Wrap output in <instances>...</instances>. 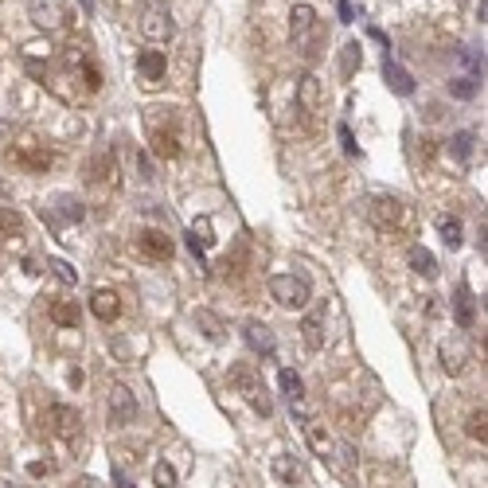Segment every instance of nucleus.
Returning <instances> with one entry per match:
<instances>
[{"mask_svg": "<svg viewBox=\"0 0 488 488\" xmlns=\"http://www.w3.org/2000/svg\"><path fill=\"white\" fill-rule=\"evenodd\" d=\"M289 35H293V47L301 51L305 59L317 55L324 32H320V20H317V8H312V4H293V12H289Z\"/></svg>", "mask_w": 488, "mask_h": 488, "instance_id": "f257e3e1", "label": "nucleus"}, {"mask_svg": "<svg viewBox=\"0 0 488 488\" xmlns=\"http://www.w3.org/2000/svg\"><path fill=\"white\" fill-rule=\"evenodd\" d=\"M231 387H235L238 395H243L246 403L262 414V418H269V414H274V403H269L266 383H262V375L250 367V363H235V367H231Z\"/></svg>", "mask_w": 488, "mask_h": 488, "instance_id": "f03ea898", "label": "nucleus"}, {"mask_svg": "<svg viewBox=\"0 0 488 488\" xmlns=\"http://www.w3.org/2000/svg\"><path fill=\"white\" fill-rule=\"evenodd\" d=\"M269 297L281 305V309H305V305L312 301V289L305 278H297V274H274L269 278Z\"/></svg>", "mask_w": 488, "mask_h": 488, "instance_id": "7ed1b4c3", "label": "nucleus"}, {"mask_svg": "<svg viewBox=\"0 0 488 488\" xmlns=\"http://www.w3.org/2000/svg\"><path fill=\"white\" fill-rule=\"evenodd\" d=\"M367 219L375 231H383V235H395L398 227H403L406 219V207L398 195H375V200L367 203Z\"/></svg>", "mask_w": 488, "mask_h": 488, "instance_id": "20e7f679", "label": "nucleus"}, {"mask_svg": "<svg viewBox=\"0 0 488 488\" xmlns=\"http://www.w3.org/2000/svg\"><path fill=\"white\" fill-rule=\"evenodd\" d=\"M28 16H32V24L43 28V32H63V28L71 24L67 0H28Z\"/></svg>", "mask_w": 488, "mask_h": 488, "instance_id": "39448f33", "label": "nucleus"}, {"mask_svg": "<svg viewBox=\"0 0 488 488\" xmlns=\"http://www.w3.org/2000/svg\"><path fill=\"white\" fill-rule=\"evenodd\" d=\"M438 360H441V371H446V375H461V371L472 363V340L461 336V332H453L449 340H441Z\"/></svg>", "mask_w": 488, "mask_h": 488, "instance_id": "423d86ee", "label": "nucleus"}, {"mask_svg": "<svg viewBox=\"0 0 488 488\" xmlns=\"http://www.w3.org/2000/svg\"><path fill=\"white\" fill-rule=\"evenodd\" d=\"M43 426L55 434V438H75L78 434V426H83V414L75 410V406H67V403H55V406H47V414H43Z\"/></svg>", "mask_w": 488, "mask_h": 488, "instance_id": "0eeeda50", "label": "nucleus"}, {"mask_svg": "<svg viewBox=\"0 0 488 488\" xmlns=\"http://www.w3.org/2000/svg\"><path fill=\"white\" fill-rule=\"evenodd\" d=\"M137 250H141L145 258H152V262H169L172 250H176V243H172L164 231L145 227V231H137Z\"/></svg>", "mask_w": 488, "mask_h": 488, "instance_id": "6e6552de", "label": "nucleus"}, {"mask_svg": "<svg viewBox=\"0 0 488 488\" xmlns=\"http://www.w3.org/2000/svg\"><path fill=\"white\" fill-rule=\"evenodd\" d=\"M129 422H137V395L129 387H121V383H114L110 387V426H129Z\"/></svg>", "mask_w": 488, "mask_h": 488, "instance_id": "1a4fd4ad", "label": "nucleus"}, {"mask_svg": "<svg viewBox=\"0 0 488 488\" xmlns=\"http://www.w3.org/2000/svg\"><path fill=\"white\" fill-rule=\"evenodd\" d=\"M141 32L145 39H172V12L164 4H149L141 16Z\"/></svg>", "mask_w": 488, "mask_h": 488, "instance_id": "9d476101", "label": "nucleus"}, {"mask_svg": "<svg viewBox=\"0 0 488 488\" xmlns=\"http://www.w3.org/2000/svg\"><path fill=\"white\" fill-rule=\"evenodd\" d=\"M152 157H157V160H176L180 157V129H176V121H172V126H157V121H152Z\"/></svg>", "mask_w": 488, "mask_h": 488, "instance_id": "9b49d317", "label": "nucleus"}, {"mask_svg": "<svg viewBox=\"0 0 488 488\" xmlns=\"http://www.w3.org/2000/svg\"><path fill=\"white\" fill-rule=\"evenodd\" d=\"M137 71L145 75V83H160L164 71H169V55L164 51H137Z\"/></svg>", "mask_w": 488, "mask_h": 488, "instance_id": "f8f14e48", "label": "nucleus"}, {"mask_svg": "<svg viewBox=\"0 0 488 488\" xmlns=\"http://www.w3.org/2000/svg\"><path fill=\"white\" fill-rule=\"evenodd\" d=\"M90 312L98 320H118L121 317V297L114 289H94L90 293Z\"/></svg>", "mask_w": 488, "mask_h": 488, "instance_id": "ddd939ff", "label": "nucleus"}, {"mask_svg": "<svg viewBox=\"0 0 488 488\" xmlns=\"http://www.w3.org/2000/svg\"><path fill=\"white\" fill-rule=\"evenodd\" d=\"M297 102H301L305 114H317L320 106H324V86H320L317 75H305L301 86H297Z\"/></svg>", "mask_w": 488, "mask_h": 488, "instance_id": "4468645a", "label": "nucleus"}, {"mask_svg": "<svg viewBox=\"0 0 488 488\" xmlns=\"http://www.w3.org/2000/svg\"><path fill=\"white\" fill-rule=\"evenodd\" d=\"M453 320L461 329H472V324H477V301H472L469 286H457V293H453Z\"/></svg>", "mask_w": 488, "mask_h": 488, "instance_id": "2eb2a0df", "label": "nucleus"}, {"mask_svg": "<svg viewBox=\"0 0 488 488\" xmlns=\"http://www.w3.org/2000/svg\"><path fill=\"white\" fill-rule=\"evenodd\" d=\"M383 78H387V86L395 94H403V98H410L414 94V78H410V71L406 67H398L395 59H387V55H383Z\"/></svg>", "mask_w": 488, "mask_h": 488, "instance_id": "dca6fc26", "label": "nucleus"}, {"mask_svg": "<svg viewBox=\"0 0 488 488\" xmlns=\"http://www.w3.org/2000/svg\"><path fill=\"white\" fill-rule=\"evenodd\" d=\"M86 180H90V184H110V188H118V169H114V157L98 152V157L86 164Z\"/></svg>", "mask_w": 488, "mask_h": 488, "instance_id": "f3484780", "label": "nucleus"}, {"mask_svg": "<svg viewBox=\"0 0 488 488\" xmlns=\"http://www.w3.org/2000/svg\"><path fill=\"white\" fill-rule=\"evenodd\" d=\"M16 164H24L28 172H47L51 169V152L43 145H20L16 149Z\"/></svg>", "mask_w": 488, "mask_h": 488, "instance_id": "a211bd4d", "label": "nucleus"}, {"mask_svg": "<svg viewBox=\"0 0 488 488\" xmlns=\"http://www.w3.org/2000/svg\"><path fill=\"white\" fill-rule=\"evenodd\" d=\"M324 312H309V317L301 320V340H305V348L309 352H320L324 348Z\"/></svg>", "mask_w": 488, "mask_h": 488, "instance_id": "6ab92c4d", "label": "nucleus"}, {"mask_svg": "<svg viewBox=\"0 0 488 488\" xmlns=\"http://www.w3.org/2000/svg\"><path fill=\"white\" fill-rule=\"evenodd\" d=\"M246 344L262 355H274V332H269L262 320H250V324H246Z\"/></svg>", "mask_w": 488, "mask_h": 488, "instance_id": "aec40b11", "label": "nucleus"}, {"mask_svg": "<svg viewBox=\"0 0 488 488\" xmlns=\"http://www.w3.org/2000/svg\"><path fill=\"white\" fill-rule=\"evenodd\" d=\"M51 320L59 324V329H78V320H83V309L75 301H51Z\"/></svg>", "mask_w": 488, "mask_h": 488, "instance_id": "412c9836", "label": "nucleus"}, {"mask_svg": "<svg viewBox=\"0 0 488 488\" xmlns=\"http://www.w3.org/2000/svg\"><path fill=\"white\" fill-rule=\"evenodd\" d=\"M269 469H274V477H278V480H286V484H293V480H301V477H305L301 461H297L293 453H278Z\"/></svg>", "mask_w": 488, "mask_h": 488, "instance_id": "4be33fe9", "label": "nucleus"}, {"mask_svg": "<svg viewBox=\"0 0 488 488\" xmlns=\"http://www.w3.org/2000/svg\"><path fill=\"white\" fill-rule=\"evenodd\" d=\"M410 269L422 274V278H438V262H434V254H429L426 246H414L410 250Z\"/></svg>", "mask_w": 488, "mask_h": 488, "instance_id": "5701e85b", "label": "nucleus"}, {"mask_svg": "<svg viewBox=\"0 0 488 488\" xmlns=\"http://www.w3.org/2000/svg\"><path fill=\"white\" fill-rule=\"evenodd\" d=\"M278 383H281V391H286V398H289V403H293V406H301V398H305V383H301V375H297V371H289V367H281Z\"/></svg>", "mask_w": 488, "mask_h": 488, "instance_id": "b1692460", "label": "nucleus"}, {"mask_svg": "<svg viewBox=\"0 0 488 488\" xmlns=\"http://www.w3.org/2000/svg\"><path fill=\"white\" fill-rule=\"evenodd\" d=\"M465 434H469L472 441H480V446L488 441V414H484V406H480V410H472L469 418H465Z\"/></svg>", "mask_w": 488, "mask_h": 488, "instance_id": "393cba45", "label": "nucleus"}, {"mask_svg": "<svg viewBox=\"0 0 488 488\" xmlns=\"http://www.w3.org/2000/svg\"><path fill=\"white\" fill-rule=\"evenodd\" d=\"M438 231H441V238H446L449 250H457V246L465 243V238H461V219H457V215H441V219H438Z\"/></svg>", "mask_w": 488, "mask_h": 488, "instance_id": "a878e982", "label": "nucleus"}, {"mask_svg": "<svg viewBox=\"0 0 488 488\" xmlns=\"http://www.w3.org/2000/svg\"><path fill=\"white\" fill-rule=\"evenodd\" d=\"M55 203H59V219H67V223H83L86 219L83 203H78L75 195H55Z\"/></svg>", "mask_w": 488, "mask_h": 488, "instance_id": "bb28decb", "label": "nucleus"}, {"mask_svg": "<svg viewBox=\"0 0 488 488\" xmlns=\"http://www.w3.org/2000/svg\"><path fill=\"white\" fill-rule=\"evenodd\" d=\"M20 231H24V215L12 207H0V238H12V235H20Z\"/></svg>", "mask_w": 488, "mask_h": 488, "instance_id": "cd10ccee", "label": "nucleus"}, {"mask_svg": "<svg viewBox=\"0 0 488 488\" xmlns=\"http://www.w3.org/2000/svg\"><path fill=\"white\" fill-rule=\"evenodd\" d=\"M305 438H309V446L317 449L320 457H324V453H332V438H329V434H324L320 426H305Z\"/></svg>", "mask_w": 488, "mask_h": 488, "instance_id": "c85d7f7f", "label": "nucleus"}, {"mask_svg": "<svg viewBox=\"0 0 488 488\" xmlns=\"http://www.w3.org/2000/svg\"><path fill=\"white\" fill-rule=\"evenodd\" d=\"M47 266H51V269H55V278H59V281H63V286H75V281H78V269H75V266H71V262H63V258H51V262H47Z\"/></svg>", "mask_w": 488, "mask_h": 488, "instance_id": "c756f323", "label": "nucleus"}, {"mask_svg": "<svg viewBox=\"0 0 488 488\" xmlns=\"http://www.w3.org/2000/svg\"><path fill=\"white\" fill-rule=\"evenodd\" d=\"M152 484L157 488H176V469H172L169 461H160L157 469H152Z\"/></svg>", "mask_w": 488, "mask_h": 488, "instance_id": "7c9ffc66", "label": "nucleus"}, {"mask_svg": "<svg viewBox=\"0 0 488 488\" xmlns=\"http://www.w3.org/2000/svg\"><path fill=\"white\" fill-rule=\"evenodd\" d=\"M472 141H477V137H472V133H457L453 141H449V149H453V157H457V160H469V152H472Z\"/></svg>", "mask_w": 488, "mask_h": 488, "instance_id": "2f4dec72", "label": "nucleus"}, {"mask_svg": "<svg viewBox=\"0 0 488 488\" xmlns=\"http://www.w3.org/2000/svg\"><path fill=\"white\" fill-rule=\"evenodd\" d=\"M480 86H477V78H457V83H449V94L453 98H472Z\"/></svg>", "mask_w": 488, "mask_h": 488, "instance_id": "473e14b6", "label": "nucleus"}, {"mask_svg": "<svg viewBox=\"0 0 488 488\" xmlns=\"http://www.w3.org/2000/svg\"><path fill=\"white\" fill-rule=\"evenodd\" d=\"M344 78H352V71H360V43H348L344 47Z\"/></svg>", "mask_w": 488, "mask_h": 488, "instance_id": "72a5a7b5", "label": "nucleus"}, {"mask_svg": "<svg viewBox=\"0 0 488 488\" xmlns=\"http://www.w3.org/2000/svg\"><path fill=\"white\" fill-rule=\"evenodd\" d=\"M195 324H203L211 340H223V324H219L215 317H211V312H195Z\"/></svg>", "mask_w": 488, "mask_h": 488, "instance_id": "f704fd0d", "label": "nucleus"}, {"mask_svg": "<svg viewBox=\"0 0 488 488\" xmlns=\"http://www.w3.org/2000/svg\"><path fill=\"white\" fill-rule=\"evenodd\" d=\"M340 145H344L348 157H360V145H355V137H352V129H348V126H340Z\"/></svg>", "mask_w": 488, "mask_h": 488, "instance_id": "c9c22d12", "label": "nucleus"}, {"mask_svg": "<svg viewBox=\"0 0 488 488\" xmlns=\"http://www.w3.org/2000/svg\"><path fill=\"white\" fill-rule=\"evenodd\" d=\"M110 477H114V484H118V488H137V480L129 477V472L121 469V465H114V469H110Z\"/></svg>", "mask_w": 488, "mask_h": 488, "instance_id": "e433bc0d", "label": "nucleus"}, {"mask_svg": "<svg viewBox=\"0 0 488 488\" xmlns=\"http://www.w3.org/2000/svg\"><path fill=\"white\" fill-rule=\"evenodd\" d=\"M188 250H192L195 258L203 262V243H200V235H195V231H188Z\"/></svg>", "mask_w": 488, "mask_h": 488, "instance_id": "4c0bfd02", "label": "nucleus"}, {"mask_svg": "<svg viewBox=\"0 0 488 488\" xmlns=\"http://www.w3.org/2000/svg\"><path fill=\"white\" fill-rule=\"evenodd\" d=\"M340 20H344V24H352V20H355V8H352V0H340Z\"/></svg>", "mask_w": 488, "mask_h": 488, "instance_id": "58836bf2", "label": "nucleus"}, {"mask_svg": "<svg viewBox=\"0 0 488 488\" xmlns=\"http://www.w3.org/2000/svg\"><path fill=\"white\" fill-rule=\"evenodd\" d=\"M28 472H32V477H47L51 465H47V461H32V465H28Z\"/></svg>", "mask_w": 488, "mask_h": 488, "instance_id": "ea45409f", "label": "nucleus"}, {"mask_svg": "<svg viewBox=\"0 0 488 488\" xmlns=\"http://www.w3.org/2000/svg\"><path fill=\"white\" fill-rule=\"evenodd\" d=\"M83 371H78V367H71V375H67V383H71V387H83Z\"/></svg>", "mask_w": 488, "mask_h": 488, "instance_id": "a19ab883", "label": "nucleus"}, {"mask_svg": "<svg viewBox=\"0 0 488 488\" xmlns=\"http://www.w3.org/2000/svg\"><path fill=\"white\" fill-rule=\"evenodd\" d=\"M83 4V12H94V0H78Z\"/></svg>", "mask_w": 488, "mask_h": 488, "instance_id": "79ce46f5", "label": "nucleus"}, {"mask_svg": "<svg viewBox=\"0 0 488 488\" xmlns=\"http://www.w3.org/2000/svg\"><path fill=\"white\" fill-rule=\"evenodd\" d=\"M78 488H94V480H90V477H83V480H78Z\"/></svg>", "mask_w": 488, "mask_h": 488, "instance_id": "37998d69", "label": "nucleus"}]
</instances>
